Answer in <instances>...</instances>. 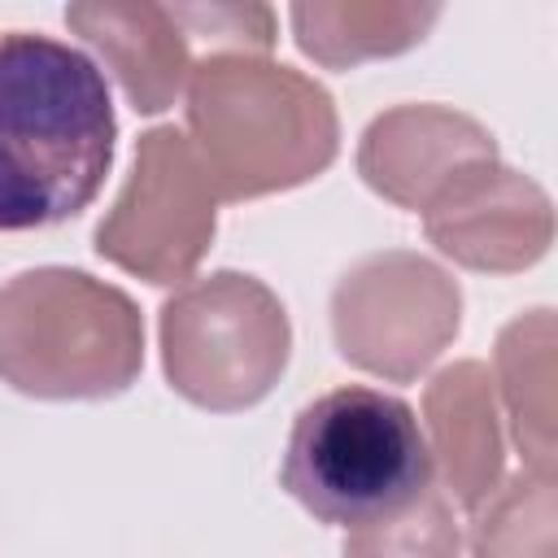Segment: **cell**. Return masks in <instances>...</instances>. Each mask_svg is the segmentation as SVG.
I'll return each instance as SVG.
<instances>
[{
    "instance_id": "6da1fadb",
    "label": "cell",
    "mask_w": 558,
    "mask_h": 558,
    "mask_svg": "<svg viewBox=\"0 0 558 558\" xmlns=\"http://www.w3.org/2000/svg\"><path fill=\"white\" fill-rule=\"evenodd\" d=\"M113 148L105 70L65 39L0 31V231L78 218L100 196Z\"/></svg>"
},
{
    "instance_id": "7a4b0ae2",
    "label": "cell",
    "mask_w": 558,
    "mask_h": 558,
    "mask_svg": "<svg viewBox=\"0 0 558 558\" xmlns=\"http://www.w3.org/2000/svg\"><path fill=\"white\" fill-rule=\"evenodd\" d=\"M183 118L218 201L292 192L340 153L331 92L262 52L201 57L183 87Z\"/></svg>"
},
{
    "instance_id": "3957f363",
    "label": "cell",
    "mask_w": 558,
    "mask_h": 558,
    "mask_svg": "<svg viewBox=\"0 0 558 558\" xmlns=\"http://www.w3.org/2000/svg\"><path fill=\"white\" fill-rule=\"evenodd\" d=\"M144 366L140 305L74 266H31L0 283V379L35 401H105Z\"/></svg>"
},
{
    "instance_id": "277c9868",
    "label": "cell",
    "mask_w": 558,
    "mask_h": 558,
    "mask_svg": "<svg viewBox=\"0 0 558 558\" xmlns=\"http://www.w3.org/2000/svg\"><path fill=\"white\" fill-rule=\"evenodd\" d=\"M279 484L327 527L384 519L432 488V453L418 414L384 388H331L292 418Z\"/></svg>"
},
{
    "instance_id": "5b68a950",
    "label": "cell",
    "mask_w": 558,
    "mask_h": 558,
    "mask_svg": "<svg viewBox=\"0 0 558 558\" xmlns=\"http://www.w3.org/2000/svg\"><path fill=\"white\" fill-rule=\"evenodd\" d=\"M166 384L209 414H240L270 397L292 357L283 301L244 270L179 283L157 314Z\"/></svg>"
},
{
    "instance_id": "8992f818",
    "label": "cell",
    "mask_w": 558,
    "mask_h": 558,
    "mask_svg": "<svg viewBox=\"0 0 558 558\" xmlns=\"http://www.w3.org/2000/svg\"><path fill=\"white\" fill-rule=\"evenodd\" d=\"M458 331V279L414 248L366 253L331 288L336 353L384 384H410L427 375Z\"/></svg>"
},
{
    "instance_id": "52a82bcc",
    "label": "cell",
    "mask_w": 558,
    "mask_h": 558,
    "mask_svg": "<svg viewBox=\"0 0 558 558\" xmlns=\"http://www.w3.org/2000/svg\"><path fill=\"white\" fill-rule=\"evenodd\" d=\"M218 192L179 126H148L135 140L131 174L96 222V253L157 288L196 279L218 235Z\"/></svg>"
},
{
    "instance_id": "ba28073f",
    "label": "cell",
    "mask_w": 558,
    "mask_h": 558,
    "mask_svg": "<svg viewBox=\"0 0 558 558\" xmlns=\"http://www.w3.org/2000/svg\"><path fill=\"white\" fill-rule=\"evenodd\" d=\"M423 231L440 257L480 275H519L554 244L549 192L501 157L466 170L427 209Z\"/></svg>"
},
{
    "instance_id": "9c48e42d",
    "label": "cell",
    "mask_w": 558,
    "mask_h": 558,
    "mask_svg": "<svg viewBox=\"0 0 558 558\" xmlns=\"http://www.w3.org/2000/svg\"><path fill=\"white\" fill-rule=\"evenodd\" d=\"M484 161H497L493 131L480 118L436 100L392 105L375 113L357 140L362 183L388 205L414 214Z\"/></svg>"
},
{
    "instance_id": "30bf717a",
    "label": "cell",
    "mask_w": 558,
    "mask_h": 558,
    "mask_svg": "<svg viewBox=\"0 0 558 558\" xmlns=\"http://www.w3.org/2000/svg\"><path fill=\"white\" fill-rule=\"evenodd\" d=\"M65 26L100 57L135 113L170 109L196 70V52L170 4L83 0L65 9Z\"/></svg>"
},
{
    "instance_id": "8fae6325",
    "label": "cell",
    "mask_w": 558,
    "mask_h": 558,
    "mask_svg": "<svg viewBox=\"0 0 558 558\" xmlns=\"http://www.w3.org/2000/svg\"><path fill=\"white\" fill-rule=\"evenodd\" d=\"M418 427L427 436L432 471H440L449 488V501L471 510L506 475V423L484 362L466 357L436 371L423 388Z\"/></svg>"
},
{
    "instance_id": "7c38bea8",
    "label": "cell",
    "mask_w": 558,
    "mask_h": 558,
    "mask_svg": "<svg viewBox=\"0 0 558 558\" xmlns=\"http://www.w3.org/2000/svg\"><path fill=\"white\" fill-rule=\"evenodd\" d=\"M296 48L327 65L353 70L375 57H397L427 39L440 22V4H392V0H301L288 9Z\"/></svg>"
},
{
    "instance_id": "4fadbf2b",
    "label": "cell",
    "mask_w": 558,
    "mask_h": 558,
    "mask_svg": "<svg viewBox=\"0 0 558 558\" xmlns=\"http://www.w3.org/2000/svg\"><path fill=\"white\" fill-rule=\"evenodd\" d=\"M493 392L523 466L554 475V310L510 318L493 344Z\"/></svg>"
},
{
    "instance_id": "5bb4252c",
    "label": "cell",
    "mask_w": 558,
    "mask_h": 558,
    "mask_svg": "<svg viewBox=\"0 0 558 558\" xmlns=\"http://www.w3.org/2000/svg\"><path fill=\"white\" fill-rule=\"evenodd\" d=\"M471 558H554V475L519 466L471 506Z\"/></svg>"
},
{
    "instance_id": "9a60e30c",
    "label": "cell",
    "mask_w": 558,
    "mask_h": 558,
    "mask_svg": "<svg viewBox=\"0 0 558 558\" xmlns=\"http://www.w3.org/2000/svg\"><path fill=\"white\" fill-rule=\"evenodd\" d=\"M340 558H462V527L453 519V501L427 488L401 510L349 527Z\"/></svg>"
},
{
    "instance_id": "2e32d148",
    "label": "cell",
    "mask_w": 558,
    "mask_h": 558,
    "mask_svg": "<svg viewBox=\"0 0 558 558\" xmlns=\"http://www.w3.org/2000/svg\"><path fill=\"white\" fill-rule=\"evenodd\" d=\"M196 61L214 52H270L279 17L266 4H170Z\"/></svg>"
}]
</instances>
